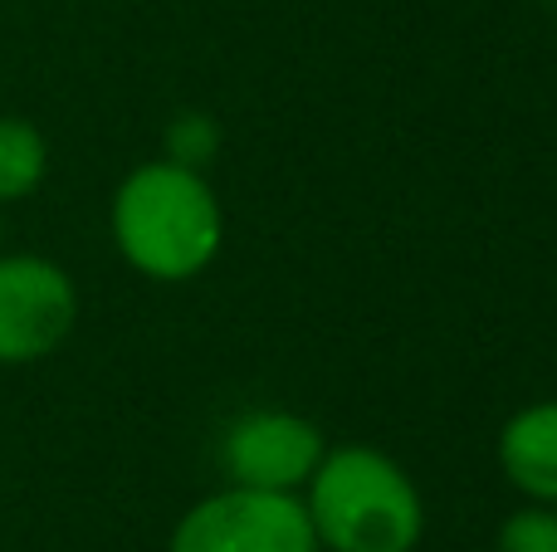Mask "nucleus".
<instances>
[{
    "label": "nucleus",
    "instance_id": "nucleus-1",
    "mask_svg": "<svg viewBox=\"0 0 557 552\" xmlns=\"http://www.w3.org/2000/svg\"><path fill=\"white\" fill-rule=\"evenodd\" d=\"M108 230L127 269L157 284H186L221 254L225 211L215 201V186L191 162L157 156L117 181Z\"/></svg>",
    "mask_w": 557,
    "mask_h": 552
},
{
    "label": "nucleus",
    "instance_id": "nucleus-2",
    "mask_svg": "<svg viewBox=\"0 0 557 552\" xmlns=\"http://www.w3.org/2000/svg\"><path fill=\"white\" fill-rule=\"evenodd\" d=\"M318 552H416L425 538V499L392 455L372 446H333L298 489Z\"/></svg>",
    "mask_w": 557,
    "mask_h": 552
},
{
    "label": "nucleus",
    "instance_id": "nucleus-3",
    "mask_svg": "<svg viewBox=\"0 0 557 552\" xmlns=\"http://www.w3.org/2000/svg\"><path fill=\"white\" fill-rule=\"evenodd\" d=\"M166 552H318V538L298 494L225 485L176 518Z\"/></svg>",
    "mask_w": 557,
    "mask_h": 552
},
{
    "label": "nucleus",
    "instance_id": "nucleus-4",
    "mask_svg": "<svg viewBox=\"0 0 557 552\" xmlns=\"http://www.w3.org/2000/svg\"><path fill=\"white\" fill-rule=\"evenodd\" d=\"M78 328V284L49 254L0 250V367L54 357Z\"/></svg>",
    "mask_w": 557,
    "mask_h": 552
},
{
    "label": "nucleus",
    "instance_id": "nucleus-5",
    "mask_svg": "<svg viewBox=\"0 0 557 552\" xmlns=\"http://www.w3.org/2000/svg\"><path fill=\"white\" fill-rule=\"evenodd\" d=\"M327 440L308 416L294 411H245L221 436V465L231 485L298 494L318 469Z\"/></svg>",
    "mask_w": 557,
    "mask_h": 552
},
{
    "label": "nucleus",
    "instance_id": "nucleus-6",
    "mask_svg": "<svg viewBox=\"0 0 557 552\" xmlns=\"http://www.w3.org/2000/svg\"><path fill=\"white\" fill-rule=\"evenodd\" d=\"M499 469L529 504L557 509V397L519 406L499 430Z\"/></svg>",
    "mask_w": 557,
    "mask_h": 552
},
{
    "label": "nucleus",
    "instance_id": "nucleus-7",
    "mask_svg": "<svg viewBox=\"0 0 557 552\" xmlns=\"http://www.w3.org/2000/svg\"><path fill=\"white\" fill-rule=\"evenodd\" d=\"M49 176V142L29 117L0 113V211L45 186Z\"/></svg>",
    "mask_w": 557,
    "mask_h": 552
},
{
    "label": "nucleus",
    "instance_id": "nucleus-8",
    "mask_svg": "<svg viewBox=\"0 0 557 552\" xmlns=\"http://www.w3.org/2000/svg\"><path fill=\"white\" fill-rule=\"evenodd\" d=\"M494 552H557V509L523 499L494 534Z\"/></svg>",
    "mask_w": 557,
    "mask_h": 552
},
{
    "label": "nucleus",
    "instance_id": "nucleus-9",
    "mask_svg": "<svg viewBox=\"0 0 557 552\" xmlns=\"http://www.w3.org/2000/svg\"><path fill=\"white\" fill-rule=\"evenodd\" d=\"M0 240H5V211H0Z\"/></svg>",
    "mask_w": 557,
    "mask_h": 552
}]
</instances>
